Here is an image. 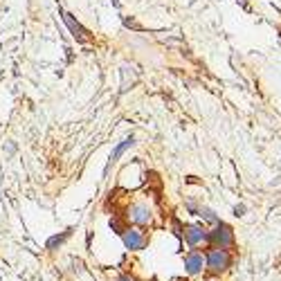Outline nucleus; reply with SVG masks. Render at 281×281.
Masks as SVG:
<instances>
[{
  "instance_id": "obj_1",
  "label": "nucleus",
  "mask_w": 281,
  "mask_h": 281,
  "mask_svg": "<svg viewBox=\"0 0 281 281\" xmlns=\"http://www.w3.org/2000/svg\"><path fill=\"white\" fill-rule=\"evenodd\" d=\"M205 261H207V270L209 272L221 274L232 265V254L225 248H209V252L205 254Z\"/></svg>"
},
{
  "instance_id": "obj_2",
  "label": "nucleus",
  "mask_w": 281,
  "mask_h": 281,
  "mask_svg": "<svg viewBox=\"0 0 281 281\" xmlns=\"http://www.w3.org/2000/svg\"><path fill=\"white\" fill-rule=\"evenodd\" d=\"M209 241L214 243V248H232L234 245V230H232L227 223H219L214 230L209 232Z\"/></svg>"
},
{
  "instance_id": "obj_3",
  "label": "nucleus",
  "mask_w": 281,
  "mask_h": 281,
  "mask_svg": "<svg viewBox=\"0 0 281 281\" xmlns=\"http://www.w3.org/2000/svg\"><path fill=\"white\" fill-rule=\"evenodd\" d=\"M122 241H124L126 250H130V252H139V250H144V248H147V243H149L147 234H144V232H139V230H133V227H128V230L124 232Z\"/></svg>"
},
{
  "instance_id": "obj_4",
  "label": "nucleus",
  "mask_w": 281,
  "mask_h": 281,
  "mask_svg": "<svg viewBox=\"0 0 281 281\" xmlns=\"http://www.w3.org/2000/svg\"><path fill=\"white\" fill-rule=\"evenodd\" d=\"M207 268V261H205V254L198 250H191L185 254V270L189 277H196V274H200L202 270Z\"/></svg>"
},
{
  "instance_id": "obj_5",
  "label": "nucleus",
  "mask_w": 281,
  "mask_h": 281,
  "mask_svg": "<svg viewBox=\"0 0 281 281\" xmlns=\"http://www.w3.org/2000/svg\"><path fill=\"white\" fill-rule=\"evenodd\" d=\"M185 241L191 245V248H196V245L209 241V232H207L200 223H191V225L185 227Z\"/></svg>"
},
{
  "instance_id": "obj_6",
  "label": "nucleus",
  "mask_w": 281,
  "mask_h": 281,
  "mask_svg": "<svg viewBox=\"0 0 281 281\" xmlns=\"http://www.w3.org/2000/svg\"><path fill=\"white\" fill-rule=\"evenodd\" d=\"M128 221L135 225H147V223H151V209L147 205H133L128 209Z\"/></svg>"
},
{
  "instance_id": "obj_7",
  "label": "nucleus",
  "mask_w": 281,
  "mask_h": 281,
  "mask_svg": "<svg viewBox=\"0 0 281 281\" xmlns=\"http://www.w3.org/2000/svg\"><path fill=\"white\" fill-rule=\"evenodd\" d=\"M67 236H70V230H67V232H63L61 236H52V239L47 241V250H56L61 243H65V239H67Z\"/></svg>"
},
{
  "instance_id": "obj_8",
  "label": "nucleus",
  "mask_w": 281,
  "mask_h": 281,
  "mask_svg": "<svg viewBox=\"0 0 281 281\" xmlns=\"http://www.w3.org/2000/svg\"><path fill=\"white\" fill-rule=\"evenodd\" d=\"M200 216H202V219H205V221L214 223V225H219V223H221V221L214 216V212H212V209H200Z\"/></svg>"
},
{
  "instance_id": "obj_9",
  "label": "nucleus",
  "mask_w": 281,
  "mask_h": 281,
  "mask_svg": "<svg viewBox=\"0 0 281 281\" xmlns=\"http://www.w3.org/2000/svg\"><path fill=\"white\" fill-rule=\"evenodd\" d=\"M130 144H133V137H128V139H126V142L122 144V147H119L117 151H115V158H119V156H122V153H124V149H126V147H130Z\"/></svg>"
},
{
  "instance_id": "obj_10",
  "label": "nucleus",
  "mask_w": 281,
  "mask_h": 281,
  "mask_svg": "<svg viewBox=\"0 0 281 281\" xmlns=\"http://www.w3.org/2000/svg\"><path fill=\"white\" fill-rule=\"evenodd\" d=\"M117 281H135V279L130 277V274H119V277H117Z\"/></svg>"
},
{
  "instance_id": "obj_11",
  "label": "nucleus",
  "mask_w": 281,
  "mask_h": 281,
  "mask_svg": "<svg viewBox=\"0 0 281 281\" xmlns=\"http://www.w3.org/2000/svg\"><path fill=\"white\" fill-rule=\"evenodd\" d=\"M151 281H158V277H151Z\"/></svg>"
}]
</instances>
